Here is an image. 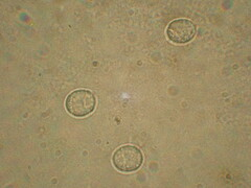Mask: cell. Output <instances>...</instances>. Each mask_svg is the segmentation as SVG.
<instances>
[{
    "mask_svg": "<svg viewBox=\"0 0 251 188\" xmlns=\"http://www.w3.org/2000/svg\"><path fill=\"white\" fill-rule=\"evenodd\" d=\"M97 99L94 94L86 89L73 91L66 98L65 107L70 115L75 117H85L91 114L96 109Z\"/></svg>",
    "mask_w": 251,
    "mask_h": 188,
    "instance_id": "6da1fadb",
    "label": "cell"
},
{
    "mask_svg": "<svg viewBox=\"0 0 251 188\" xmlns=\"http://www.w3.org/2000/svg\"><path fill=\"white\" fill-rule=\"evenodd\" d=\"M143 153L134 145H123L119 147L112 157L114 167L122 172L135 171L143 165Z\"/></svg>",
    "mask_w": 251,
    "mask_h": 188,
    "instance_id": "7a4b0ae2",
    "label": "cell"
},
{
    "mask_svg": "<svg viewBox=\"0 0 251 188\" xmlns=\"http://www.w3.org/2000/svg\"><path fill=\"white\" fill-rule=\"evenodd\" d=\"M167 35L169 40L175 44H186L192 41L196 35V26L187 19L179 18L173 20L168 28Z\"/></svg>",
    "mask_w": 251,
    "mask_h": 188,
    "instance_id": "3957f363",
    "label": "cell"
}]
</instances>
